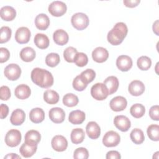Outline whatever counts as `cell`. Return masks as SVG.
Masks as SVG:
<instances>
[{"mask_svg": "<svg viewBox=\"0 0 159 159\" xmlns=\"http://www.w3.org/2000/svg\"><path fill=\"white\" fill-rule=\"evenodd\" d=\"M114 125L122 132H127L131 127L130 120L125 116L119 115L114 117Z\"/></svg>", "mask_w": 159, "mask_h": 159, "instance_id": "obj_11", "label": "cell"}, {"mask_svg": "<svg viewBox=\"0 0 159 159\" xmlns=\"http://www.w3.org/2000/svg\"><path fill=\"white\" fill-rule=\"evenodd\" d=\"M0 52V62L2 63L7 61L10 57V53L9 50L6 48L1 47Z\"/></svg>", "mask_w": 159, "mask_h": 159, "instance_id": "obj_46", "label": "cell"}, {"mask_svg": "<svg viewBox=\"0 0 159 159\" xmlns=\"http://www.w3.org/2000/svg\"><path fill=\"white\" fill-rule=\"evenodd\" d=\"M0 16L4 20L11 21L16 17V11L12 7L6 6L1 9Z\"/></svg>", "mask_w": 159, "mask_h": 159, "instance_id": "obj_24", "label": "cell"}, {"mask_svg": "<svg viewBox=\"0 0 159 159\" xmlns=\"http://www.w3.org/2000/svg\"><path fill=\"white\" fill-rule=\"evenodd\" d=\"M88 157V151L84 147H80L76 148L73 153V158L75 159H87Z\"/></svg>", "mask_w": 159, "mask_h": 159, "instance_id": "obj_43", "label": "cell"}, {"mask_svg": "<svg viewBox=\"0 0 159 159\" xmlns=\"http://www.w3.org/2000/svg\"><path fill=\"white\" fill-rule=\"evenodd\" d=\"M130 114L135 118L139 119L142 117L145 112V108L144 106H143L141 104H133L130 109Z\"/></svg>", "mask_w": 159, "mask_h": 159, "instance_id": "obj_33", "label": "cell"}, {"mask_svg": "<svg viewBox=\"0 0 159 159\" xmlns=\"http://www.w3.org/2000/svg\"><path fill=\"white\" fill-rule=\"evenodd\" d=\"M41 135L35 130H30L25 135L24 142L27 143L37 144L40 141Z\"/></svg>", "mask_w": 159, "mask_h": 159, "instance_id": "obj_29", "label": "cell"}, {"mask_svg": "<svg viewBox=\"0 0 159 159\" xmlns=\"http://www.w3.org/2000/svg\"><path fill=\"white\" fill-rule=\"evenodd\" d=\"M75 63L80 67L84 66L88 62V58L87 55L83 52H78L74 58Z\"/></svg>", "mask_w": 159, "mask_h": 159, "instance_id": "obj_40", "label": "cell"}, {"mask_svg": "<svg viewBox=\"0 0 159 159\" xmlns=\"http://www.w3.org/2000/svg\"><path fill=\"white\" fill-rule=\"evenodd\" d=\"M137 65L140 70L146 71L151 67L152 61L149 57L147 56H142L138 58Z\"/></svg>", "mask_w": 159, "mask_h": 159, "instance_id": "obj_36", "label": "cell"}, {"mask_svg": "<svg viewBox=\"0 0 159 159\" xmlns=\"http://www.w3.org/2000/svg\"><path fill=\"white\" fill-rule=\"evenodd\" d=\"M53 39L57 45H64L68 43L69 37L66 31L63 29H58L54 32Z\"/></svg>", "mask_w": 159, "mask_h": 159, "instance_id": "obj_20", "label": "cell"}, {"mask_svg": "<svg viewBox=\"0 0 159 159\" xmlns=\"http://www.w3.org/2000/svg\"><path fill=\"white\" fill-rule=\"evenodd\" d=\"M86 131L88 136L91 139H97L101 134L100 127L94 121H91L88 123L86 127Z\"/></svg>", "mask_w": 159, "mask_h": 159, "instance_id": "obj_17", "label": "cell"}, {"mask_svg": "<svg viewBox=\"0 0 159 159\" xmlns=\"http://www.w3.org/2000/svg\"><path fill=\"white\" fill-rule=\"evenodd\" d=\"M73 87L78 91H82L86 89L88 84L83 80L80 75H78L73 81Z\"/></svg>", "mask_w": 159, "mask_h": 159, "instance_id": "obj_42", "label": "cell"}, {"mask_svg": "<svg viewBox=\"0 0 159 159\" xmlns=\"http://www.w3.org/2000/svg\"><path fill=\"white\" fill-rule=\"evenodd\" d=\"M31 80L37 86L42 88H48L53 84L52 73L44 69L35 68L31 72Z\"/></svg>", "mask_w": 159, "mask_h": 159, "instance_id": "obj_1", "label": "cell"}, {"mask_svg": "<svg viewBox=\"0 0 159 159\" xmlns=\"http://www.w3.org/2000/svg\"><path fill=\"white\" fill-rule=\"evenodd\" d=\"M11 97V91L7 86H2L0 88V98L2 101H7Z\"/></svg>", "mask_w": 159, "mask_h": 159, "instance_id": "obj_44", "label": "cell"}, {"mask_svg": "<svg viewBox=\"0 0 159 159\" xmlns=\"http://www.w3.org/2000/svg\"><path fill=\"white\" fill-rule=\"evenodd\" d=\"M121 156L117 151L111 150L107 153L106 154V158L107 159H120Z\"/></svg>", "mask_w": 159, "mask_h": 159, "instance_id": "obj_49", "label": "cell"}, {"mask_svg": "<svg viewBox=\"0 0 159 159\" xmlns=\"http://www.w3.org/2000/svg\"><path fill=\"white\" fill-rule=\"evenodd\" d=\"M144 84L139 80L132 81L128 86L129 93L134 96H139L142 94L145 91Z\"/></svg>", "mask_w": 159, "mask_h": 159, "instance_id": "obj_15", "label": "cell"}, {"mask_svg": "<svg viewBox=\"0 0 159 159\" xmlns=\"http://www.w3.org/2000/svg\"><path fill=\"white\" fill-rule=\"evenodd\" d=\"M30 31L26 27H21L17 29L15 34L16 42L20 44L27 43L30 38Z\"/></svg>", "mask_w": 159, "mask_h": 159, "instance_id": "obj_10", "label": "cell"}, {"mask_svg": "<svg viewBox=\"0 0 159 159\" xmlns=\"http://www.w3.org/2000/svg\"><path fill=\"white\" fill-rule=\"evenodd\" d=\"M71 22L76 29L82 30L88 26L89 20L86 14L82 12H77L72 16Z\"/></svg>", "mask_w": 159, "mask_h": 159, "instance_id": "obj_3", "label": "cell"}, {"mask_svg": "<svg viewBox=\"0 0 159 159\" xmlns=\"http://www.w3.org/2000/svg\"><path fill=\"white\" fill-rule=\"evenodd\" d=\"M21 133L16 129H11L9 130L5 136L6 144L11 147H14L20 143L21 142Z\"/></svg>", "mask_w": 159, "mask_h": 159, "instance_id": "obj_5", "label": "cell"}, {"mask_svg": "<svg viewBox=\"0 0 159 159\" xmlns=\"http://www.w3.org/2000/svg\"><path fill=\"white\" fill-rule=\"evenodd\" d=\"M35 45L40 49H45L49 46L50 41L48 37L44 34H37L34 37Z\"/></svg>", "mask_w": 159, "mask_h": 159, "instance_id": "obj_27", "label": "cell"}, {"mask_svg": "<svg viewBox=\"0 0 159 159\" xmlns=\"http://www.w3.org/2000/svg\"><path fill=\"white\" fill-rule=\"evenodd\" d=\"M12 34L11 29L7 26H3L1 28V35H0V43H3L8 42Z\"/></svg>", "mask_w": 159, "mask_h": 159, "instance_id": "obj_41", "label": "cell"}, {"mask_svg": "<svg viewBox=\"0 0 159 159\" xmlns=\"http://www.w3.org/2000/svg\"><path fill=\"white\" fill-rule=\"evenodd\" d=\"M35 24L38 29L45 30L50 25V19L45 14H39L35 17Z\"/></svg>", "mask_w": 159, "mask_h": 159, "instance_id": "obj_22", "label": "cell"}, {"mask_svg": "<svg viewBox=\"0 0 159 159\" xmlns=\"http://www.w3.org/2000/svg\"><path fill=\"white\" fill-rule=\"evenodd\" d=\"M4 73L8 80L11 81H16L21 75V69L18 65L11 63L5 68Z\"/></svg>", "mask_w": 159, "mask_h": 159, "instance_id": "obj_8", "label": "cell"}, {"mask_svg": "<svg viewBox=\"0 0 159 159\" xmlns=\"http://www.w3.org/2000/svg\"><path fill=\"white\" fill-rule=\"evenodd\" d=\"M60 56L57 53H50L45 58V63L50 67L56 66L60 63Z\"/></svg>", "mask_w": 159, "mask_h": 159, "instance_id": "obj_37", "label": "cell"}, {"mask_svg": "<svg viewBox=\"0 0 159 159\" xmlns=\"http://www.w3.org/2000/svg\"><path fill=\"white\" fill-rule=\"evenodd\" d=\"M130 137L132 141L135 144H141L145 140V136L143 131L138 128L133 129L130 134Z\"/></svg>", "mask_w": 159, "mask_h": 159, "instance_id": "obj_32", "label": "cell"}, {"mask_svg": "<svg viewBox=\"0 0 159 159\" xmlns=\"http://www.w3.org/2000/svg\"><path fill=\"white\" fill-rule=\"evenodd\" d=\"M147 133L149 139L153 141L159 140V126L157 124L149 125L147 130Z\"/></svg>", "mask_w": 159, "mask_h": 159, "instance_id": "obj_35", "label": "cell"}, {"mask_svg": "<svg viewBox=\"0 0 159 159\" xmlns=\"http://www.w3.org/2000/svg\"><path fill=\"white\" fill-rule=\"evenodd\" d=\"M120 141L119 134L113 130L107 132L102 139V143L107 147H113L117 146Z\"/></svg>", "mask_w": 159, "mask_h": 159, "instance_id": "obj_6", "label": "cell"}, {"mask_svg": "<svg viewBox=\"0 0 159 159\" xmlns=\"http://www.w3.org/2000/svg\"><path fill=\"white\" fill-rule=\"evenodd\" d=\"M140 2V0H124V4L130 8H133L138 6V4Z\"/></svg>", "mask_w": 159, "mask_h": 159, "instance_id": "obj_48", "label": "cell"}, {"mask_svg": "<svg viewBox=\"0 0 159 159\" xmlns=\"http://www.w3.org/2000/svg\"><path fill=\"white\" fill-rule=\"evenodd\" d=\"M85 118V113L83 111L80 110H75L70 113L68 120L71 124L77 125L82 124L84 121Z\"/></svg>", "mask_w": 159, "mask_h": 159, "instance_id": "obj_21", "label": "cell"}, {"mask_svg": "<svg viewBox=\"0 0 159 159\" xmlns=\"http://www.w3.org/2000/svg\"><path fill=\"white\" fill-rule=\"evenodd\" d=\"M116 65L119 70L127 71L132 66V60L127 55H120L116 60Z\"/></svg>", "mask_w": 159, "mask_h": 159, "instance_id": "obj_13", "label": "cell"}, {"mask_svg": "<svg viewBox=\"0 0 159 159\" xmlns=\"http://www.w3.org/2000/svg\"><path fill=\"white\" fill-rule=\"evenodd\" d=\"M80 76L83 79V80L88 84V83L92 82L96 77V73L92 69H86L83 71Z\"/></svg>", "mask_w": 159, "mask_h": 159, "instance_id": "obj_39", "label": "cell"}, {"mask_svg": "<svg viewBox=\"0 0 159 159\" xmlns=\"http://www.w3.org/2000/svg\"><path fill=\"white\" fill-rule=\"evenodd\" d=\"M127 32L128 29L126 24L121 22H117L108 32L107 41L112 45H118L123 42Z\"/></svg>", "mask_w": 159, "mask_h": 159, "instance_id": "obj_2", "label": "cell"}, {"mask_svg": "<svg viewBox=\"0 0 159 159\" xmlns=\"http://www.w3.org/2000/svg\"><path fill=\"white\" fill-rule=\"evenodd\" d=\"M43 99L48 104H55L59 101V95L56 91L48 89L43 93Z\"/></svg>", "mask_w": 159, "mask_h": 159, "instance_id": "obj_31", "label": "cell"}, {"mask_svg": "<svg viewBox=\"0 0 159 159\" xmlns=\"http://www.w3.org/2000/svg\"><path fill=\"white\" fill-rule=\"evenodd\" d=\"M149 116L154 120L158 121L159 120V107L158 105L153 106L149 110Z\"/></svg>", "mask_w": 159, "mask_h": 159, "instance_id": "obj_45", "label": "cell"}, {"mask_svg": "<svg viewBox=\"0 0 159 159\" xmlns=\"http://www.w3.org/2000/svg\"><path fill=\"white\" fill-rule=\"evenodd\" d=\"M104 84L108 89L109 94L111 95L117 91L119 83L117 77L114 76H110L104 81Z\"/></svg>", "mask_w": 159, "mask_h": 159, "instance_id": "obj_25", "label": "cell"}, {"mask_svg": "<svg viewBox=\"0 0 159 159\" xmlns=\"http://www.w3.org/2000/svg\"><path fill=\"white\" fill-rule=\"evenodd\" d=\"M77 53V50L75 48L68 47L63 52V57L67 62L73 63L74 62V58Z\"/></svg>", "mask_w": 159, "mask_h": 159, "instance_id": "obj_38", "label": "cell"}, {"mask_svg": "<svg viewBox=\"0 0 159 159\" xmlns=\"http://www.w3.org/2000/svg\"><path fill=\"white\" fill-rule=\"evenodd\" d=\"M5 158H9V159H11V158H19L20 159V157L16 155V153H9L8 155H7L6 156L4 157V159Z\"/></svg>", "mask_w": 159, "mask_h": 159, "instance_id": "obj_51", "label": "cell"}, {"mask_svg": "<svg viewBox=\"0 0 159 159\" xmlns=\"http://www.w3.org/2000/svg\"><path fill=\"white\" fill-rule=\"evenodd\" d=\"M71 140L75 144H79L83 142L85 137L84 130L81 128H76L72 130L71 132Z\"/></svg>", "mask_w": 159, "mask_h": 159, "instance_id": "obj_30", "label": "cell"}, {"mask_svg": "<svg viewBox=\"0 0 159 159\" xmlns=\"http://www.w3.org/2000/svg\"><path fill=\"white\" fill-rule=\"evenodd\" d=\"M37 145L25 142L21 145L19 148V152L21 155L25 158L31 157L36 152Z\"/></svg>", "mask_w": 159, "mask_h": 159, "instance_id": "obj_18", "label": "cell"}, {"mask_svg": "<svg viewBox=\"0 0 159 159\" xmlns=\"http://www.w3.org/2000/svg\"><path fill=\"white\" fill-rule=\"evenodd\" d=\"M30 120L35 124L42 122L45 119V113L42 109L36 107L32 109L29 113Z\"/></svg>", "mask_w": 159, "mask_h": 159, "instance_id": "obj_26", "label": "cell"}, {"mask_svg": "<svg viewBox=\"0 0 159 159\" xmlns=\"http://www.w3.org/2000/svg\"><path fill=\"white\" fill-rule=\"evenodd\" d=\"M15 96L20 99H25L28 98L30 94H31V90L29 86L22 84L18 85L14 91Z\"/></svg>", "mask_w": 159, "mask_h": 159, "instance_id": "obj_23", "label": "cell"}, {"mask_svg": "<svg viewBox=\"0 0 159 159\" xmlns=\"http://www.w3.org/2000/svg\"><path fill=\"white\" fill-rule=\"evenodd\" d=\"M53 149L57 152H63L68 147V142L65 137L60 135H55L51 142Z\"/></svg>", "mask_w": 159, "mask_h": 159, "instance_id": "obj_9", "label": "cell"}, {"mask_svg": "<svg viewBox=\"0 0 159 159\" xmlns=\"http://www.w3.org/2000/svg\"><path fill=\"white\" fill-rule=\"evenodd\" d=\"M153 31L157 35H158V20H157L153 24Z\"/></svg>", "mask_w": 159, "mask_h": 159, "instance_id": "obj_50", "label": "cell"}, {"mask_svg": "<svg viewBox=\"0 0 159 159\" xmlns=\"http://www.w3.org/2000/svg\"><path fill=\"white\" fill-rule=\"evenodd\" d=\"M91 94L94 99L102 101L107 98L109 95V92L107 87L104 83H98L91 87Z\"/></svg>", "mask_w": 159, "mask_h": 159, "instance_id": "obj_4", "label": "cell"}, {"mask_svg": "<svg viewBox=\"0 0 159 159\" xmlns=\"http://www.w3.org/2000/svg\"><path fill=\"white\" fill-rule=\"evenodd\" d=\"M50 119L55 124H60L64 121L65 117V111L60 107H53L48 112Z\"/></svg>", "mask_w": 159, "mask_h": 159, "instance_id": "obj_14", "label": "cell"}, {"mask_svg": "<svg viewBox=\"0 0 159 159\" xmlns=\"http://www.w3.org/2000/svg\"><path fill=\"white\" fill-rule=\"evenodd\" d=\"M78 98L73 93H68L63 98V103L67 107L76 106L78 103Z\"/></svg>", "mask_w": 159, "mask_h": 159, "instance_id": "obj_34", "label": "cell"}, {"mask_svg": "<svg viewBox=\"0 0 159 159\" xmlns=\"http://www.w3.org/2000/svg\"><path fill=\"white\" fill-rule=\"evenodd\" d=\"M25 119V114L24 111L20 109H17L12 112L10 121L14 125H20L24 122Z\"/></svg>", "mask_w": 159, "mask_h": 159, "instance_id": "obj_19", "label": "cell"}, {"mask_svg": "<svg viewBox=\"0 0 159 159\" xmlns=\"http://www.w3.org/2000/svg\"><path fill=\"white\" fill-rule=\"evenodd\" d=\"M127 105L126 99L123 96H116L112 98L109 103L111 109L116 112H119L124 110Z\"/></svg>", "mask_w": 159, "mask_h": 159, "instance_id": "obj_12", "label": "cell"}, {"mask_svg": "<svg viewBox=\"0 0 159 159\" xmlns=\"http://www.w3.org/2000/svg\"><path fill=\"white\" fill-rule=\"evenodd\" d=\"M92 57L94 61L97 63H103L109 57L108 51L101 47H96L92 52Z\"/></svg>", "mask_w": 159, "mask_h": 159, "instance_id": "obj_16", "label": "cell"}, {"mask_svg": "<svg viewBox=\"0 0 159 159\" xmlns=\"http://www.w3.org/2000/svg\"><path fill=\"white\" fill-rule=\"evenodd\" d=\"M48 12L55 17L63 16L66 12V5L65 2L59 1L52 2L48 6Z\"/></svg>", "mask_w": 159, "mask_h": 159, "instance_id": "obj_7", "label": "cell"}, {"mask_svg": "<svg viewBox=\"0 0 159 159\" xmlns=\"http://www.w3.org/2000/svg\"><path fill=\"white\" fill-rule=\"evenodd\" d=\"M35 51L30 47L23 48L20 52V57L22 61L25 62H30L34 60L35 58Z\"/></svg>", "mask_w": 159, "mask_h": 159, "instance_id": "obj_28", "label": "cell"}, {"mask_svg": "<svg viewBox=\"0 0 159 159\" xmlns=\"http://www.w3.org/2000/svg\"><path fill=\"white\" fill-rule=\"evenodd\" d=\"M0 117L1 119L6 118L9 113V107L4 104H1L0 107Z\"/></svg>", "mask_w": 159, "mask_h": 159, "instance_id": "obj_47", "label": "cell"}]
</instances>
